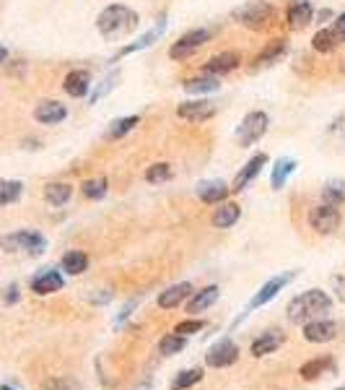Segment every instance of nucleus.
<instances>
[{
  "instance_id": "7ed1b4c3",
  "label": "nucleus",
  "mask_w": 345,
  "mask_h": 390,
  "mask_svg": "<svg viewBox=\"0 0 345 390\" xmlns=\"http://www.w3.org/2000/svg\"><path fill=\"white\" fill-rule=\"evenodd\" d=\"M273 16H275V8H273L268 0H247V3H241L239 8H234L231 11L234 21L249 31L268 29V23L273 21Z\"/></svg>"
},
{
  "instance_id": "7c9ffc66",
  "label": "nucleus",
  "mask_w": 345,
  "mask_h": 390,
  "mask_svg": "<svg viewBox=\"0 0 345 390\" xmlns=\"http://www.w3.org/2000/svg\"><path fill=\"white\" fill-rule=\"evenodd\" d=\"M322 201L330 203V206H343V203H345V180H330V182H324Z\"/></svg>"
},
{
  "instance_id": "a878e982",
  "label": "nucleus",
  "mask_w": 345,
  "mask_h": 390,
  "mask_svg": "<svg viewBox=\"0 0 345 390\" xmlns=\"http://www.w3.org/2000/svg\"><path fill=\"white\" fill-rule=\"evenodd\" d=\"M288 53V42L285 39H273V42H268V47H265L263 53L257 55V65L263 68V65H273L275 60H280L283 55Z\"/></svg>"
},
{
  "instance_id": "4c0bfd02",
  "label": "nucleus",
  "mask_w": 345,
  "mask_h": 390,
  "mask_svg": "<svg viewBox=\"0 0 345 390\" xmlns=\"http://www.w3.org/2000/svg\"><path fill=\"white\" fill-rule=\"evenodd\" d=\"M200 380H203V369H185V372H180V375L174 377L172 390H187L200 383Z\"/></svg>"
},
{
  "instance_id": "58836bf2",
  "label": "nucleus",
  "mask_w": 345,
  "mask_h": 390,
  "mask_svg": "<svg viewBox=\"0 0 345 390\" xmlns=\"http://www.w3.org/2000/svg\"><path fill=\"white\" fill-rule=\"evenodd\" d=\"M205 328V320H197V317H190V320H182V323H177V328H174V333H180V336H195V333H200V330Z\"/></svg>"
},
{
  "instance_id": "8fccbe9b",
  "label": "nucleus",
  "mask_w": 345,
  "mask_h": 390,
  "mask_svg": "<svg viewBox=\"0 0 345 390\" xmlns=\"http://www.w3.org/2000/svg\"><path fill=\"white\" fill-rule=\"evenodd\" d=\"M335 390H345V385H340V388H335Z\"/></svg>"
},
{
  "instance_id": "dca6fc26",
  "label": "nucleus",
  "mask_w": 345,
  "mask_h": 390,
  "mask_svg": "<svg viewBox=\"0 0 345 390\" xmlns=\"http://www.w3.org/2000/svg\"><path fill=\"white\" fill-rule=\"evenodd\" d=\"M314 19V8L309 0H291V6L285 8V21L291 29H304Z\"/></svg>"
},
{
  "instance_id": "37998d69",
  "label": "nucleus",
  "mask_w": 345,
  "mask_h": 390,
  "mask_svg": "<svg viewBox=\"0 0 345 390\" xmlns=\"http://www.w3.org/2000/svg\"><path fill=\"white\" fill-rule=\"evenodd\" d=\"M327 133H330V135H340V133H345V117H338V120L332 122L330 128H327Z\"/></svg>"
},
{
  "instance_id": "79ce46f5",
  "label": "nucleus",
  "mask_w": 345,
  "mask_h": 390,
  "mask_svg": "<svg viewBox=\"0 0 345 390\" xmlns=\"http://www.w3.org/2000/svg\"><path fill=\"white\" fill-rule=\"evenodd\" d=\"M332 29H335V34H338L340 42H345V14H340L338 19H335V23H332Z\"/></svg>"
},
{
  "instance_id": "f257e3e1",
  "label": "nucleus",
  "mask_w": 345,
  "mask_h": 390,
  "mask_svg": "<svg viewBox=\"0 0 345 390\" xmlns=\"http://www.w3.org/2000/svg\"><path fill=\"white\" fill-rule=\"evenodd\" d=\"M141 26V16L133 8L122 6V3H112L106 6L102 14L97 16V29L104 39H122L133 34Z\"/></svg>"
},
{
  "instance_id": "b1692460",
  "label": "nucleus",
  "mask_w": 345,
  "mask_h": 390,
  "mask_svg": "<svg viewBox=\"0 0 345 390\" xmlns=\"http://www.w3.org/2000/svg\"><path fill=\"white\" fill-rule=\"evenodd\" d=\"M60 268L65 270L68 276H81V273L89 270V255L81 253V250H68V253L62 255Z\"/></svg>"
},
{
  "instance_id": "49530a36",
  "label": "nucleus",
  "mask_w": 345,
  "mask_h": 390,
  "mask_svg": "<svg viewBox=\"0 0 345 390\" xmlns=\"http://www.w3.org/2000/svg\"><path fill=\"white\" fill-rule=\"evenodd\" d=\"M8 60V47H3L0 45V65H3V63Z\"/></svg>"
},
{
  "instance_id": "5701e85b",
  "label": "nucleus",
  "mask_w": 345,
  "mask_h": 390,
  "mask_svg": "<svg viewBox=\"0 0 345 390\" xmlns=\"http://www.w3.org/2000/svg\"><path fill=\"white\" fill-rule=\"evenodd\" d=\"M239 216H241V209L236 203H218L216 214H213V226H216V229H229V226H234L239 221Z\"/></svg>"
},
{
  "instance_id": "4468645a",
  "label": "nucleus",
  "mask_w": 345,
  "mask_h": 390,
  "mask_svg": "<svg viewBox=\"0 0 345 390\" xmlns=\"http://www.w3.org/2000/svg\"><path fill=\"white\" fill-rule=\"evenodd\" d=\"M241 65V55L239 53H234V50H226V53H218L213 55L208 63L203 65V73L208 75H226V73H231V70H236V68Z\"/></svg>"
},
{
  "instance_id": "39448f33",
  "label": "nucleus",
  "mask_w": 345,
  "mask_h": 390,
  "mask_svg": "<svg viewBox=\"0 0 345 390\" xmlns=\"http://www.w3.org/2000/svg\"><path fill=\"white\" fill-rule=\"evenodd\" d=\"M0 248L8 250V253H16V250H26L29 255H42L47 250V240L34 229H23V232L8 234L0 240Z\"/></svg>"
},
{
  "instance_id": "ea45409f",
  "label": "nucleus",
  "mask_w": 345,
  "mask_h": 390,
  "mask_svg": "<svg viewBox=\"0 0 345 390\" xmlns=\"http://www.w3.org/2000/svg\"><path fill=\"white\" fill-rule=\"evenodd\" d=\"M42 390H81V385L70 377H50L42 383Z\"/></svg>"
},
{
  "instance_id": "2f4dec72",
  "label": "nucleus",
  "mask_w": 345,
  "mask_h": 390,
  "mask_svg": "<svg viewBox=\"0 0 345 390\" xmlns=\"http://www.w3.org/2000/svg\"><path fill=\"white\" fill-rule=\"evenodd\" d=\"M138 122H141V117H138V115L120 117V120H114L112 125H109V130H106V138H109V141H117V138H122V135H128L130 130L136 128Z\"/></svg>"
},
{
  "instance_id": "4be33fe9",
  "label": "nucleus",
  "mask_w": 345,
  "mask_h": 390,
  "mask_svg": "<svg viewBox=\"0 0 345 390\" xmlns=\"http://www.w3.org/2000/svg\"><path fill=\"white\" fill-rule=\"evenodd\" d=\"M221 89V78L218 75H195V78H187L185 81V91L187 94H195V97H203V94H210V91Z\"/></svg>"
},
{
  "instance_id": "423d86ee",
  "label": "nucleus",
  "mask_w": 345,
  "mask_h": 390,
  "mask_svg": "<svg viewBox=\"0 0 345 390\" xmlns=\"http://www.w3.org/2000/svg\"><path fill=\"white\" fill-rule=\"evenodd\" d=\"M210 39V31L208 29H192L187 34H182L172 47H169V58L172 60H187L192 55L200 50L203 45H208Z\"/></svg>"
},
{
  "instance_id": "6ab92c4d",
  "label": "nucleus",
  "mask_w": 345,
  "mask_h": 390,
  "mask_svg": "<svg viewBox=\"0 0 345 390\" xmlns=\"http://www.w3.org/2000/svg\"><path fill=\"white\" fill-rule=\"evenodd\" d=\"M218 297H221V289H218L216 284L205 286V289H200V292H195L192 297H190L187 312H190V315H200V312H205L208 307H213V305H216Z\"/></svg>"
},
{
  "instance_id": "c03bdc74",
  "label": "nucleus",
  "mask_w": 345,
  "mask_h": 390,
  "mask_svg": "<svg viewBox=\"0 0 345 390\" xmlns=\"http://www.w3.org/2000/svg\"><path fill=\"white\" fill-rule=\"evenodd\" d=\"M6 302H8V305H13V302H18V286H16V284H11V286H8V289H6Z\"/></svg>"
},
{
  "instance_id": "f8f14e48",
  "label": "nucleus",
  "mask_w": 345,
  "mask_h": 390,
  "mask_svg": "<svg viewBox=\"0 0 345 390\" xmlns=\"http://www.w3.org/2000/svg\"><path fill=\"white\" fill-rule=\"evenodd\" d=\"M338 336V323L335 320H324V317H314L304 323V338L309 344H324Z\"/></svg>"
},
{
  "instance_id": "f03ea898",
  "label": "nucleus",
  "mask_w": 345,
  "mask_h": 390,
  "mask_svg": "<svg viewBox=\"0 0 345 390\" xmlns=\"http://www.w3.org/2000/svg\"><path fill=\"white\" fill-rule=\"evenodd\" d=\"M332 310V297L322 289H309V292L299 294V297H293L288 302V320L296 325H304L309 320H314V317H322L324 312H330Z\"/></svg>"
},
{
  "instance_id": "6e6552de",
  "label": "nucleus",
  "mask_w": 345,
  "mask_h": 390,
  "mask_svg": "<svg viewBox=\"0 0 345 390\" xmlns=\"http://www.w3.org/2000/svg\"><path fill=\"white\" fill-rule=\"evenodd\" d=\"M236 359H239V346L234 344L231 338H221V341H216V344L208 349V354H205V364L213 369L231 367Z\"/></svg>"
},
{
  "instance_id": "c9c22d12",
  "label": "nucleus",
  "mask_w": 345,
  "mask_h": 390,
  "mask_svg": "<svg viewBox=\"0 0 345 390\" xmlns=\"http://www.w3.org/2000/svg\"><path fill=\"white\" fill-rule=\"evenodd\" d=\"M172 180V167L166 164V162H158V164H150L146 169V182L150 185H161V182H169Z\"/></svg>"
},
{
  "instance_id": "c756f323",
  "label": "nucleus",
  "mask_w": 345,
  "mask_h": 390,
  "mask_svg": "<svg viewBox=\"0 0 345 390\" xmlns=\"http://www.w3.org/2000/svg\"><path fill=\"white\" fill-rule=\"evenodd\" d=\"M327 369H332V359H324V357H317V359H309L301 364L299 375L304 380H317V377H322Z\"/></svg>"
},
{
  "instance_id": "a211bd4d",
  "label": "nucleus",
  "mask_w": 345,
  "mask_h": 390,
  "mask_svg": "<svg viewBox=\"0 0 345 390\" xmlns=\"http://www.w3.org/2000/svg\"><path fill=\"white\" fill-rule=\"evenodd\" d=\"M192 297V284L190 281H182V284H172L166 292L158 294V307L161 310H174L180 307L182 302Z\"/></svg>"
},
{
  "instance_id": "473e14b6",
  "label": "nucleus",
  "mask_w": 345,
  "mask_h": 390,
  "mask_svg": "<svg viewBox=\"0 0 345 390\" xmlns=\"http://www.w3.org/2000/svg\"><path fill=\"white\" fill-rule=\"evenodd\" d=\"M23 182L21 180H0V206H11L21 198Z\"/></svg>"
},
{
  "instance_id": "72a5a7b5",
  "label": "nucleus",
  "mask_w": 345,
  "mask_h": 390,
  "mask_svg": "<svg viewBox=\"0 0 345 390\" xmlns=\"http://www.w3.org/2000/svg\"><path fill=\"white\" fill-rule=\"evenodd\" d=\"M106 188H109L106 177H91V180H86L81 185V193L86 195L89 201H102L106 195Z\"/></svg>"
},
{
  "instance_id": "a19ab883",
  "label": "nucleus",
  "mask_w": 345,
  "mask_h": 390,
  "mask_svg": "<svg viewBox=\"0 0 345 390\" xmlns=\"http://www.w3.org/2000/svg\"><path fill=\"white\" fill-rule=\"evenodd\" d=\"M332 289H335V294H338V300L345 302V276L332 278Z\"/></svg>"
},
{
  "instance_id": "c85d7f7f",
  "label": "nucleus",
  "mask_w": 345,
  "mask_h": 390,
  "mask_svg": "<svg viewBox=\"0 0 345 390\" xmlns=\"http://www.w3.org/2000/svg\"><path fill=\"white\" fill-rule=\"evenodd\" d=\"M70 195H73V188H70L68 182H50L45 188V201L50 203V206H65V203L70 201Z\"/></svg>"
},
{
  "instance_id": "f704fd0d",
  "label": "nucleus",
  "mask_w": 345,
  "mask_h": 390,
  "mask_svg": "<svg viewBox=\"0 0 345 390\" xmlns=\"http://www.w3.org/2000/svg\"><path fill=\"white\" fill-rule=\"evenodd\" d=\"M117 83H120V70H112V73H106L102 81H99V86L94 89V94H91V105H97L99 99H104L106 94L112 89H117Z\"/></svg>"
},
{
  "instance_id": "bb28decb",
  "label": "nucleus",
  "mask_w": 345,
  "mask_h": 390,
  "mask_svg": "<svg viewBox=\"0 0 345 390\" xmlns=\"http://www.w3.org/2000/svg\"><path fill=\"white\" fill-rule=\"evenodd\" d=\"M164 29H166V21L161 19V23H156V26H153V29H150L148 34H143V37L138 39V42H133V45H128V47H122L117 58H122V55H130V53H138V50H146V47H150L158 37H161V34H164ZM117 58H114V60H117Z\"/></svg>"
},
{
  "instance_id": "412c9836",
  "label": "nucleus",
  "mask_w": 345,
  "mask_h": 390,
  "mask_svg": "<svg viewBox=\"0 0 345 390\" xmlns=\"http://www.w3.org/2000/svg\"><path fill=\"white\" fill-rule=\"evenodd\" d=\"M283 341H285V336L280 333V330H265L263 336L257 338L255 344H252V357H265V354H273V352H278L280 346H283Z\"/></svg>"
},
{
  "instance_id": "a18cd8bd",
  "label": "nucleus",
  "mask_w": 345,
  "mask_h": 390,
  "mask_svg": "<svg viewBox=\"0 0 345 390\" xmlns=\"http://www.w3.org/2000/svg\"><path fill=\"white\" fill-rule=\"evenodd\" d=\"M136 305H138V302H130L128 307H125V310H122V312H120V317H117V323H122V320H125V317H128L130 312H133V307H136Z\"/></svg>"
},
{
  "instance_id": "20e7f679",
  "label": "nucleus",
  "mask_w": 345,
  "mask_h": 390,
  "mask_svg": "<svg viewBox=\"0 0 345 390\" xmlns=\"http://www.w3.org/2000/svg\"><path fill=\"white\" fill-rule=\"evenodd\" d=\"M268 128H270V117H268V112H260V110H255V112L244 115L241 125L236 128V141H239L241 149L255 146V143L260 141L265 133H268Z\"/></svg>"
},
{
  "instance_id": "9d476101",
  "label": "nucleus",
  "mask_w": 345,
  "mask_h": 390,
  "mask_svg": "<svg viewBox=\"0 0 345 390\" xmlns=\"http://www.w3.org/2000/svg\"><path fill=\"white\" fill-rule=\"evenodd\" d=\"M216 115V105L210 99H190V102H182L177 105V117L187 122H205Z\"/></svg>"
},
{
  "instance_id": "9b49d317",
  "label": "nucleus",
  "mask_w": 345,
  "mask_h": 390,
  "mask_svg": "<svg viewBox=\"0 0 345 390\" xmlns=\"http://www.w3.org/2000/svg\"><path fill=\"white\" fill-rule=\"evenodd\" d=\"M62 286H65V278H62L60 270H55V268H42L37 276L31 278V292L39 294V297L60 292Z\"/></svg>"
},
{
  "instance_id": "de8ad7c7",
  "label": "nucleus",
  "mask_w": 345,
  "mask_h": 390,
  "mask_svg": "<svg viewBox=\"0 0 345 390\" xmlns=\"http://www.w3.org/2000/svg\"><path fill=\"white\" fill-rule=\"evenodd\" d=\"M330 16H332V11H322V14H319V21H327Z\"/></svg>"
},
{
  "instance_id": "393cba45",
  "label": "nucleus",
  "mask_w": 345,
  "mask_h": 390,
  "mask_svg": "<svg viewBox=\"0 0 345 390\" xmlns=\"http://www.w3.org/2000/svg\"><path fill=\"white\" fill-rule=\"evenodd\" d=\"M338 45H340V39H338V34H335V29L332 26H324V29H319L312 37V47H314L317 53H335L338 50Z\"/></svg>"
},
{
  "instance_id": "aec40b11",
  "label": "nucleus",
  "mask_w": 345,
  "mask_h": 390,
  "mask_svg": "<svg viewBox=\"0 0 345 390\" xmlns=\"http://www.w3.org/2000/svg\"><path fill=\"white\" fill-rule=\"evenodd\" d=\"M62 89H65L68 97H75V99L86 97V94L91 91V73L89 70H70V73L65 75Z\"/></svg>"
},
{
  "instance_id": "e433bc0d",
  "label": "nucleus",
  "mask_w": 345,
  "mask_h": 390,
  "mask_svg": "<svg viewBox=\"0 0 345 390\" xmlns=\"http://www.w3.org/2000/svg\"><path fill=\"white\" fill-rule=\"evenodd\" d=\"M185 336H180V333H169V336H164L161 341H158V352L164 354V357H174V354H180L182 349H185Z\"/></svg>"
},
{
  "instance_id": "ddd939ff",
  "label": "nucleus",
  "mask_w": 345,
  "mask_h": 390,
  "mask_svg": "<svg viewBox=\"0 0 345 390\" xmlns=\"http://www.w3.org/2000/svg\"><path fill=\"white\" fill-rule=\"evenodd\" d=\"M268 162H270V157H268V154H255V157L249 159L247 164L241 167V172L236 174V177H234V185H231V190L234 193H241V190L247 188L249 182L255 180L257 174L263 172V167H268Z\"/></svg>"
},
{
  "instance_id": "f3484780",
  "label": "nucleus",
  "mask_w": 345,
  "mask_h": 390,
  "mask_svg": "<svg viewBox=\"0 0 345 390\" xmlns=\"http://www.w3.org/2000/svg\"><path fill=\"white\" fill-rule=\"evenodd\" d=\"M229 193H231V188H229L224 180H203L197 185V198L203 203H208V206L224 203L226 198H229Z\"/></svg>"
},
{
  "instance_id": "0eeeda50",
  "label": "nucleus",
  "mask_w": 345,
  "mask_h": 390,
  "mask_svg": "<svg viewBox=\"0 0 345 390\" xmlns=\"http://www.w3.org/2000/svg\"><path fill=\"white\" fill-rule=\"evenodd\" d=\"M309 226H312L317 234H332L340 226L338 206H330V203L314 206V209L309 211Z\"/></svg>"
},
{
  "instance_id": "09e8293b",
  "label": "nucleus",
  "mask_w": 345,
  "mask_h": 390,
  "mask_svg": "<svg viewBox=\"0 0 345 390\" xmlns=\"http://www.w3.org/2000/svg\"><path fill=\"white\" fill-rule=\"evenodd\" d=\"M0 390H18V388H13V385H0Z\"/></svg>"
},
{
  "instance_id": "1a4fd4ad",
  "label": "nucleus",
  "mask_w": 345,
  "mask_h": 390,
  "mask_svg": "<svg viewBox=\"0 0 345 390\" xmlns=\"http://www.w3.org/2000/svg\"><path fill=\"white\" fill-rule=\"evenodd\" d=\"M293 278H296V270H288V273H283V276H273L270 281H265L263 286H260V292L249 300V310H260L263 305H268V302H273L278 297V294L283 292L285 286L291 284Z\"/></svg>"
},
{
  "instance_id": "cd10ccee",
  "label": "nucleus",
  "mask_w": 345,
  "mask_h": 390,
  "mask_svg": "<svg viewBox=\"0 0 345 390\" xmlns=\"http://www.w3.org/2000/svg\"><path fill=\"white\" fill-rule=\"evenodd\" d=\"M296 172V162L293 159H278L275 162V167H273V174H270V185H273V190H280L288 182V177Z\"/></svg>"
},
{
  "instance_id": "2eb2a0df",
  "label": "nucleus",
  "mask_w": 345,
  "mask_h": 390,
  "mask_svg": "<svg viewBox=\"0 0 345 390\" xmlns=\"http://www.w3.org/2000/svg\"><path fill=\"white\" fill-rule=\"evenodd\" d=\"M65 117H68V110H65V105L55 102V99L39 102V105L34 107V120L42 122V125H60Z\"/></svg>"
}]
</instances>
